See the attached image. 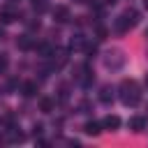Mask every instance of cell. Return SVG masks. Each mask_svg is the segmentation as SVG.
Instances as JSON below:
<instances>
[{
  "instance_id": "obj_1",
  "label": "cell",
  "mask_w": 148,
  "mask_h": 148,
  "mask_svg": "<svg viewBox=\"0 0 148 148\" xmlns=\"http://www.w3.org/2000/svg\"><path fill=\"white\" fill-rule=\"evenodd\" d=\"M118 95H120V102L125 106H136L141 99V88L134 79H123L118 86Z\"/></svg>"
},
{
  "instance_id": "obj_2",
  "label": "cell",
  "mask_w": 148,
  "mask_h": 148,
  "mask_svg": "<svg viewBox=\"0 0 148 148\" xmlns=\"http://www.w3.org/2000/svg\"><path fill=\"white\" fill-rule=\"evenodd\" d=\"M136 23H139V12H136V9H125V12L116 18L113 28H116V32L125 35V32H127V30H132Z\"/></svg>"
},
{
  "instance_id": "obj_3",
  "label": "cell",
  "mask_w": 148,
  "mask_h": 148,
  "mask_svg": "<svg viewBox=\"0 0 148 148\" xmlns=\"http://www.w3.org/2000/svg\"><path fill=\"white\" fill-rule=\"evenodd\" d=\"M123 65H125V53H123L120 49L106 51V56H104V67H106V69H120Z\"/></svg>"
},
{
  "instance_id": "obj_4",
  "label": "cell",
  "mask_w": 148,
  "mask_h": 148,
  "mask_svg": "<svg viewBox=\"0 0 148 148\" xmlns=\"http://www.w3.org/2000/svg\"><path fill=\"white\" fill-rule=\"evenodd\" d=\"M72 16H69V7H65V5H58L56 9H53V21L56 23H67Z\"/></svg>"
},
{
  "instance_id": "obj_5",
  "label": "cell",
  "mask_w": 148,
  "mask_h": 148,
  "mask_svg": "<svg viewBox=\"0 0 148 148\" xmlns=\"http://www.w3.org/2000/svg\"><path fill=\"white\" fill-rule=\"evenodd\" d=\"M127 125H130V130H132V132H143V130L148 127V120H146L143 116H132Z\"/></svg>"
},
{
  "instance_id": "obj_6",
  "label": "cell",
  "mask_w": 148,
  "mask_h": 148,
  "mask_svg": "<svg viewBox=\"0 0 148 148\" xmlns=\"http://www.w3.org/2000/svg\"><path fill=\"white\" fill-rule=\"evenodd\" d=\"M18 18V12L14 7H2L0 9V23H14Z\"/></svg>"
},
{
  "instance_id": "obj_7",
  "label": "cell",
  "mask_w": 148,
  "mask_h": 148,
  "mask_svg": "<svg viewBox=\"0 0 148 148\" xmlns=\"http://www.w3.org/2000/svg\"><path fill=\"white\" fill-rule=\"evenodd\" d=\"M118 127H120V118H118V116H113V113H109V116L102 120V130L113 132V130H118Z\"/></svg>"
},
{
  "instance_id": "obj_8",
  "label": "cell",
  "mask_w": 148,
  "mask_h": 148,
  "mask_svg": "<svg viewBox=\"0 0 148 148\" xmlns=\"http://www.w3.org/2000/svg\"><path fill=\"white\" fill-rule=\"evenodd\" d=\"M21 92H23L25 97H35V95L39 92V86H37V81H25V83L21 86Z\"/></svg>"
},
{
  "instance_id": "obj_9",
  "label": "cell",
  "mask_w": 148,
  "mask_h": 148,
  "mask_svg": "<svg viewBox=\"0 0 148 148\" xmlns=\"http://www.w3.org/2000/svg\"><path fill=\"white\" fill-rule=\"evenodd\" d=\"M83 132H86L88 136H97V134L102 132V123H97V120H88V123L83 125Z\"/></svg>"
},
{
  "instance_id": "obj_10",
  "label": "cell",
  "mask_w": 148,
  "mask_h": 148,
  "mask_svg": "<svg viewBox=\"0 0 148 148\" xmlns=\"http://www.w3.org/2000/svg\"><path fill=\"white\" fill-rule=\"evenodd\" d=\"M113 86H102V90H99V102H104V104H111L113 102Z\"/></svg>"
},
{
  "instance_id": "obj_11",
  "label": "cell",
  "mask_w": 148,
  "mask_h": 148,
  "mask_svg": "<svg viewBox=\"0 0 148 148\" xmlns=\"http://www.w3.org/2000/svg\"><path fill=\"white\" fill-rule=\"evenodd\" d=\"M67 62V51H53V69H60L62 65Z\"/></svg>"
},
{
  "instance_id": "obj_12",
  "label": "cell",
  "mask_w": 148,
  "mask_h": 148,
  "mask_svg": "<svg viewBox=\"0 0 148 148\" xmlns=\"http://www.w3.org/2000/svg\"><path fill=\"white\" fill-rule=\"evenodd\" d=\"M16 46H18L21 51H28V49H32V46H35V42H32V37H30V35H21V37L16 39Z\"/></svg>"
},
{
  "instance_id": "obj_13",
  "label": "cell",
  "mask_w": 148,
  "mask_h": 148,
  "mask_svg": "<svg viewBox=\"0 0 148 148\" xmlns=\"http://www.w3.org/2000/svg\"><path fill=\"white\" fill-rule=\"evenodd\" d=\"M56 109V99H51V97H42L39 99V111L42 113H51Z\"/></svg>"
},
{
  "instance_id": "obj_14",
  "label": "cell",
  "mask_w": 148,
  "mask_h": 148,
  "mask_svg": "<svg viewBox=\"0 0 148 148\" xmlns=\"http://www.w3.org/2000/svg\"><path fill=\"white\" fill-rule=\"evenodd\" d=\"M7 132H9V134H7V139H9L12 143H21V141L25 139V134H23V132H18V127H14V125H12Z\"/></svg>"
},
{
  "instance_id": "obj_15",
  "label": "cell",
  "mask_w": 148,
  "mask_h": 148,
  "mask_svg": "<svg viewBox=\"0 0 148 148\" xmlns=\"http://www.w3.org/2000/svg\"><path fill=\"white\" fill-rule=\"evenodd\" d=\"M83 46H86L83 35H74V37L69 39V49H72V51H79V49H83Z\"/></svg>"
},
{
  "instance_id": "obj_16",
  "label": "cell",
  "mask_w": 148,
  "mask_h": 148,
  "mask_svg": "<svg viewBox=\"0 0 148 148\" xmlns=\"http://www.w3.org/2000/svg\"><path fill=\"white\" fill-rule=\"evenodd\" d=\"M32 9H35L37 14H42V12L49 9V2H46V0H32Z\"/></svg>"
},
{
  "instance_id": "obj_17",
  "label": "cell",
  "mask_w": 148,
  "mask_h": 148,
  "mask_svg": "<svg viewBox=\"0 0 148 148\" xmlns=\"http://www.w3.org/2000/svg\"><path fill=\"white\" fill-rule=\"evenodd\" d=\"M95 35H97V39H99V42H104V39L109 37V30H106L104 25H99V23H97V25H95Z\"/></svg>"
},
{
  "instance_id": "obj_18",
  "label": "cell",
  "mask_w": 148,
  "mask_h": 148,
  "mask_svg": "<svg viewBox=\"0 0 148 148\" xmlns=\"http://www.w3.org/2000/svg\"><path fill=\"white\" fill-rule=\"evenodd\" d=\"M7 65H9V58H7L5 53H0V74L7 69Z\"/></svg>"
},
{
  "instance_id": "obj_19",
  "label": "cell",
  "mask_w": 148,
  "mask_h": 148,
  "mask_svg": "<svg viewBox=\"0 0 148 148\" xmlns=\"http://www.w3.org/2000/svg\"><path fill=\"white\" fill-rule=\"evenodd\" d=\"M83 49H86V56H88V58H92V56L97 53V46H95V44H88V46H83Z\"/></svg>"
},
{
  "instance_id": "obj_20",
  "label": "cell",
  "mask_w": 148,
  "mask_h": 148,
  "mask_svg": "<svg viewBox=\"0 0 148 148\" xmlns=\"http://www.w3.org/2000/svg\"><path fill=\"white\" fill-rule=\"evenodd\" d=\"M79 109H81V113H88V111H90V102H81Z\"/></svg>"
},
{
  "instance_id": "obj_21",
  "label": "cell",
  "mask_w": 148,
  "mask_h": 148,
  "mask_svg": "<svg viewBox=\"0 0 148 148\" xmlns=\"http://www.w3.org/2000/svg\"><path fill=\"white\" fill-rule=\"evenodd\" d=\"M42 132H44V125H39V123H37V125L32 127V134H35V136H39Z\"/></svg>"
},
{
  "instance_id": "obj_22",
  "label": "cell",
  "mask_w": 148,
  "mask_h": 148,
  "mask_svg": "<svg viewBox=\"0 0 148 148\" xmlns=\"http://www.w3.org/2000/svg\"><path fill=\"white\" fill-rule=\"evenodd\" d=\"M104 5H116V0H102Z\"/></svg>"
},
{
  "instance_id": "obj_23",
  "label": "cell",
  "mask_w": 148,
  "mask_h": 148,
  "mask_svg": "<svg viewBox=\"0 0 148 148\" xmlns=\"http://www.w3.org/2000/svg\"><path fill=\"white\" fill-rule=\"evenodd\" d=\"M2 37H5V30H2V28H0V39H2Z\"/></svg>"
},
{
  "instance_id": "obj_24",
  "label": "cell",
  "mask_w": 148,
  "mask_h": 148,
  "mask_svg": "<svg viewBox=\"0 0 148 148\" xmlns=\"http://www.w3.org/2000/svg\"><path fill=\"white\" fill-rule=\"evenodd\" d=\"M143 5H146V9H148V0H143Z\"/></svg>"
},
{
  "instance_id": "obj_25",
  "label": "cell",
  "mask_w": 148,
  "mask_h": 148,
  "mask_svg": "<svg viewBox=\"0 0 148 148\" xmlns=\"http://www.w3.org/2000/svg\"><path fill=\"white\" fill-rule=\"evenodd\" d=\"M146 88H148V74H146Z\"/></svg>"
},
{
  "instance_id": "obj_26",
  "label": "cell",
  "mask_w": 148,
  "mask_h": 148,
  "mask_svg": "<svg viewBox=\"0 0 148 148\" xmlns=\"http://www.w3.org/2000/svg\"><path fill=\"white\" fill-rule=\"evenodd\" d=\"M74 2H86V0H74Z\"/></svg>"
},
{
  "instance_id": "obj_27",
  "label": "cell",
  "mask_w": 148,
  "mask_h": 148,
  "mask_svg": "<svg viewBox=\"0 0 148 148\" xmlns=\"http://www.w3.org/2000/svg\"><path fill=\"white\" fill-rule=\"evenodd\" d=\"M146 37H148V30H146Z\"/></svg>"
}]
</instances>
